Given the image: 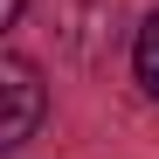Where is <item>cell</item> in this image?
<instances>
[{
  "mask_svg": "<svg viewBox=\"0 0 159 159\" xmlns=\"http://www.w3.org/2000/svg\"><path fill=\"white\" fill-rule=\"evenodd\" d=\"M0 97H7V111H0V145H28L35 139V125H42V104H48V90H42V69L28 62V56H0Z\"/></svg>",
  "mask_w": 159,
  "mask_h": 159,
  "instance_id": "6da1fadb",
  "label": "cell"
},
{
  "mask_svg": "<svg viewBox=\"0 0 159 159\" xmlns=\"http://www.w3.org/2000/svg\"><path fill=\"white\" fill-rule=\"evenodd\" d=\"M131 62H139V83H145V97H159V14L139 28V48H131Z\"/></svg>",
  "mask_w": 159,
  "mask_h": 159,
  "instance_id": "7a4b0ae2",
  "label": "cell"
},
{
  "mask_svg": "<svg viewBox=\"0 0 159 159\" xmlns=\"http://www.w3.org/2000/svg\"><path fill=\"white\" fill-rule=\"evenodd\" d=\"M21 7H28V0H0V21L14 28V21H21Z\"/></svg>",
  "mask_w": 159,
  "mask_h": 159,
  "instance_id": "3957f363",
  "label": "cell"
}]
</instances>
